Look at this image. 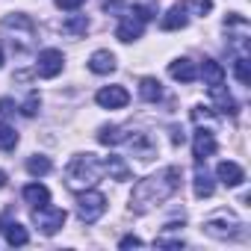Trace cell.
Instances as JSON below:
<instances>
[{
  "instance_id": "obj_25",
  "label": "cell",
  "mask_w": 251,
  "mask_h": 251,
  "mask_svg": "<svg viewBox=\"0 0 251 251\" xmlns=\"http://www.w3.org/2000/svg\"><path fill=\"white\" fill-rule=\"evenodd\" d=\"M62 30H65V33H86V30H89V21H86V18H74V21H65Z\"/></svg>"
},
{
  "instance_id": "obj_21",
  "label": "cell",
  "mask_w": 251,
  "mask_h": 251,
  "mask_svg": "<svg viewBox=\"0 0 251 251\" xmlns=\"http://www.w3.org/2000/svg\"><path fill=\"white\" fill-rule=\"evenodd\" d=\"M50 169H53V163H50L48 157H42V154H36V157L27 160V172H30L33 177H42V175H48Z\"/></svg>"
},
{
  "instance_id": "obj_17",
  "label": "cell",
  "mask_w": 251,
  "mask_h": 251,
  "mask_svg": "<svg viewBox=\"0 0 251 251\" xmlns=\"http://www.w3.org/2000/svg\"><path fill=\"white\" fill-rule=\"evenodd\" d=\"M198 74L204 77V83H207V86H213V83H225V68H222L216 59H204Z\"/></svg>"
},
{
  "instance_id": "obj_4",
  "label": "cell",
  "mask_w": 251,
  "mask_h": 251,
  "mask_svg": "<svg viewBox=\"0 0 251 251\" xmlns=\"http://www.w3.org/2000/svg\"><path fill=\"white\" fill-rule=\"evenodd\" d=\"M239 227H242V222L233 213H219L204 222V233L213 239H233V236H239Z\"/></svg>"
},
{
  "instance_id": "obj_13",
  "label": "cell",
  "mask_w": 251,
  "mask_h": 251,
  "mask_svg": "<svg viewBox=\"0 0 251 251\" xmlns=\"http://www.w3.org/2000/svg\"><path fill=\"white\" fill-rule=\"evenodd\" d=\"M89 71L92 74H112L115 71V56L109 50H95L89 56Z\"/></svg>"
},
{
  "instance_id": "obj_16",
  "label": "cell",
  "mask_w": 251,
  "mask_h": 251,
  "mask_svg": "<svg viewBox=\"0 0 251 251\" xmlns=\"http://www.w3.org/2000/svg\"><path fill=\"white\" fill-rule=\"evenodd\" d=\"M192 189H195V198H210V195H213L216 183H213V177L207 175V169H198V172H195V177H192Z\"/></svg>"
},
{
  "instance_id": "obj_6",
  "label": "cell",
  "mask_w": 251,
  "mask_h": 251,
  "mask_svg": "<svg viewBox=\"0 0 251 251\" xmlns=\"http://www.w3.org/2000/svg\"><path fill=\"white\" fill-rule=\"evenodd\" d=\"M62 68H65V56H62V50H56V48L42 50V53H39V59H36V74H39V77H45V80L59 77V74H62Z\"/></svg>"
},
{
  "instance_id": "obj_23",
  "label": "cell",
  "mask_w": 251,
  "mask_h": 251,
  "mask_svg": "<svg viewBox=\"0 0 251 251\" xmlns=\"http://www.w3.org/2000/svg\"><path fill=\"white\" fill-rule=\"evenodd\" d=\"M15 145H18L15 127H9V124L0 121V151H15Z\"/></svg>"
},
{
  "instance_id": "obj_27",
  "label": "cell",
  "mask_w": 251,
  "mask_h": 251,
  "mask_svg": "<svg viewBox=\"0 0 251 251\" xmlns=\"http://www.w3.org/2000/svg\"><path fill=\"white\" fill-rule=\"evenodd\" d=\"M39 106H42V100H39V95L33 92V95L27 98V103H24V109H21V112H24V115H36V112H39Z\"/></svg>"
},
{
  "instance_id": "obj_18",
  "label": "cell",
  "mask_w": 251,
  "mask_h": 251,
  "mask_svg": "<svg viewBox=\"0 0 251 251\" xmlns=\"http://www.w3.org/2000/svg\"><path fill=\"white\" fill-rule=\"evenodd\" d=\"M103 172L109 177H115V180H127L130 177V169H127V163H124L121 157H106L103 160Z\"/></svg>"
},
{
  "instance_id": "obj_3",
  "label": "cell",
  "mask_w": 251,
  "mask_h": 251,
  "mask_svg": "<svg viewBox=\"0 0 251 251\" xmlns=\"http://www.w3.org/2000/svg\"><path fill=\"white\" fill-rule=\"evenodd\" d=\"M103 213H106V195L103 192H98L92 186L77 192V216H80V222L95 225Z\"/></svg>"
},
{
  "instance_id": "obj_1",
  "label": "cell",
  "mask_w": 251,
  "mask_h": 251,
  "mask_svg": "<svg viewBox=\"0 0 251 251\" xmlns=\"http://www.w3.org/2000/svg\"><path fill=\"white\" fill-rule=\"evenodd\" d=\"M177 189H180V169L177 166H166L157 175H151V177H145V180H139L133 186L130 210L133 213H148V210L166 204Z\"/></svg>"
},
{
  "instance_id": "obj_7",
  "label": "cell",
  "mask_w": 251,
  "mask_h": 251,
  "mask_svg": "<svg viewBox=\"0 0 251 251\" xmlns=\"http://www.w3.org/2000/svg\"><path fill=\"white\" fill-rule=\"evenodd\" d=\"M95 100L103 109H124V106L130 103V92L124 89V86H103V89H98Z\"/></svg>"
},
{
  "instance_id": "obj_22",
  "label": "cell",
  "mask_w": 251,
  "mask_h": 251,
  "mask_svg": "<svg viewBox=\"0 0 251 251\" xmlns=\"http://www.w3.org/2000/svg\"><path fill=\"white\" fill-rule=\"evenodd\" d=\"M192 121H195V124H207V130H210L219 118H216L213 106H201V103H198V106H192Z\"/></svg>"
},
{
  "instance_id": "obj_20",
  "label": "cell",
  "mask_w": 251,
  "mask_h": 251,
  "mask_svg": "<svg viewBox=\"0 0 251 251\" xmlns=\"http://www.w3.org/2000/svg\"><path fill=\"white\" fill-rule=\"evenodd\" d=\"M124 139H127V133H124L121 127H109V124H106V127L98 130V142L100 145H121Z\"/></svg>"
},
{
  "instance_id": "obj_30",
  "label": "cell",
  "mask_w": 251,
  "mask_h": 251,
  "mask_svg": "<svg viewBox=\"0 0 251 251\" xmlns=\"http://www.w3.org/2000/svg\"><path fill=\"white\" fill-rule=\"evenodd\" d=\"M9 112H15V103H12V98H3L0 100V115H9Z\"/></svg>"
},
{
  "instance_id": "obj_24",
  "label": "cell",
  "mask_w": 251,
  "mask_h": 251,
  "mask_svg": "<svg viewBox=\"0 0 251 251\" xmlns=\"http://www.w3.org/2000/svg\"><path fill=\"white\" fill-rule=\"evenodd\" d=\"M233 74H236V80H239L242 86H248V83H251V62H248L245 56H239V59L233 62Z\"/></svg>"
},
{
  "instance_id": "obj_5",
  "label": "cell",
  "mask_w": 251,
  "mask_h": 251,
  "mask_svg": "<svg viewBox=\"0 0 251 251\" xmlns=\"http://www.w3.org/2000/svg\"><path fill=\"white\" fill-rule=\"evenodd\" d=\"M65 210L62 207H53V204H45V207H33V222L39 225V230L45 236H53L62 225H65Z\"/></svg>"
},
{
  "instance_id": "obj_2",
  "label": "cell",
  "mask_w": 251,
  "mask_h": 251,
  "mask_svg": "<svg viewBox=\"0 0 251 251\" xmlns=\"http://www.w3.org/2000/svg\"><path fill=\"white\" fill-rule=\"evenodd\" d=\"M100 175H103V163L95 154H77V157H71V163L65 169V183L80 192V189L95 186L100 180Z\"/></svg>"
},
{
  "instance_id": "obj_8",
  "label": "cell",
  "mask_w": 251,
  "mask_h": 251,
  "mask_svg": "<svg viewBox=\"0 0 251 251\" xmlns=\"http://www.w3.org/2000/svg\"><path fill=\"white\" fill-rule=\"evenodd\" d=\"M216 136L207 130V127H198L195 130V136H192V157L198 160V163H204L207 157H213L216 154Z\"/></svg>"
},
{
  "instance_id": "obj_11",
  "label": "cell",
  "mask_w": 251,
  "mask_h": 251,
  "mask_svg": "<svg viewBox=\"0 0 251 251\" xmlns=\"http://www.w3.org/2000/svg\"><path fill=\"white\" fill-rule=\"evenodd\" d=\"M186 24H189V9H186L183 3L172 6V9L163 15V21H160V27H163V30H169V33H172V30H183Z\"/></svg>"
},
{
  "instance_id": "obj_19",
  "label": "cell",
  "mask_w": 251,
  "mask_h": 251,
  "mask_svg": "<svg viewBox=\"0 0 251 251\" xmlns=\"http://www.w3.org/2000/svg\"><path fill=\"white\" fill-rule=\"evenodd\" d=\"M3 236H6V242H9V245H27V242H30L27 227H24V225H18V222L3 225Z\"/></svg>"
},
{
  "instance_id": "obj_32",
  "label": "cell",
  "mask_w": 251,
  "mask_h": 251,
  "mask_svg": "<svg viewBox=\"0 0 251 251\" xmlns=\"http://www.w3.org/2000/svg\"><path fill=\"white\" fill-rule=\"evenodd\" d=\"M0 68H3V50H0Z\"/></svg>"
},
{
  "instance_id": "obj_10",
  "label": "cell",
  "mask_w": 251,
  "mask_h": 251,
  "mask_svg": "<svg viewBox=\"0 0 251 251\" xmlns=\"http://www.w3.org/2000/svg\"><path fill=\"white\" fill-rule=\"evenodd\" d=\"M216 177H219L225 186H239V183L245 180V172H242L239 163H233V160H222V163L216 166Z\"/></svg>"
},
{
  "instance_id": "obj_28",
  "label": "cell",
  "mask_w": 251,
  "mask_h": 251,
  "mask_svg": "<svg viewBox=\"0 0 251 251\" xmlns=\"http://www.w3.org/2000/svg\"><path fill=\"white\" fill-rule=\"evenodd\" d=\"M83 3H86V0H56V6L65 9V12H74V9H80Z\"/></svg>"
},
{
  "instance_id": "obj_15",
  "label": "cell",
  "mask_w": 251,
  "mask_h": 251,
  "mask_svg": "<svg viewBox=\"0 0 251 251\" xmlns=\"http://www.w3.org/2000/svg\"><path fill=\"white\" fill-rule=\"evenodd\" d=\"M139 98L148 100V103H157L163 98V83L157 77H142L139 80Z\"/></svg>"
},
{
  "instance_id": "obj_29",
  "label": "cell",
  "mask_w": 251,
  "mask_h": 251,
  "mask_svg": "<svg viewBox=\"0 0 251 251\" xmlns=\"http://www.w3.org/2000/svg\"><path fill=\"white\" fill-rule=\"evenodd\" d=\"M139 245H142L139 236H124V239L118 242V248H139Z\"/></svg>"
},
{
  "instance_id": "obj_12",
  "label": "cell",
  "mask_w": 251,
  "mask_h": 251,
  "mask_svg": "<svg viewBox=\"0 0 251 251\" xmlns=\"http://www.w3.org/2000/svg\"><path fill=\"white\" fill-rule=\"evenodd\" d=\"M210 98L216 100V109H219V112L236 115V100H233V95L225 89V83H213V86H210Z\"/></svg>"
},
{
  "instance_id": "obj_9",
  "label": "cell",
  "mask_w": 251,
  "mask_h": 251,
  "mask_svg": "<svg viewBox=\"0 0 251 251\" xmlns=\"http://www.w3.org/2000/svg\"><path fill=\"white\" fill-rule=\"evenodd\" d=\"M169 77L177 80V83H192V80H198V68H195L192 59L180 56V59H172L169 62Z\"/></svg>"
},
{
  "instance_id": "obj_14",
  "label": "cell",
  "mask_w": 251,
  "mask_h": 251,
  "mask_svg": "<svg viewBox=\"0 0 251 251\" xmlns=\"http://www.w3.org/2000/svg\"><path fill=\"white\" fill-rule=\"evenodd\" d=\"M21 195H24V201H27L30 207H45V204H50V189H48L45 183H27Z\"/></svg>"
},
{
  "instance_id": "obj_26",
  "label": "cell",
  "mask_w": 251,
  "mask_h": 251,
  "mask_svg": "<svg viewBox=\"0 0 251 251\" xmlns=\"http://www.w3.org/2000/svg\"><path fill=\"white\" fill-rule=\"evenodd\" d=\"M186 9H192V12H198V15H207L210 9H213V3L210 0H189V3H183Z\"/></svg>"
},
{
  "instance_id": "obj_31",
  "label": "cell",
  "mask_w": 251,
  "mask_h": 251,
  "mask_svg": "<svg viewBox=\"0 0 251 251\" xmlns=\"http://www.w3.org/2000/svg\"><path fill=\"white\" fill-rule=\"evenodd\" d=\"M3 186H6V175H3V172H0V189H3Z\"/></svg>"
}]
</instances>
